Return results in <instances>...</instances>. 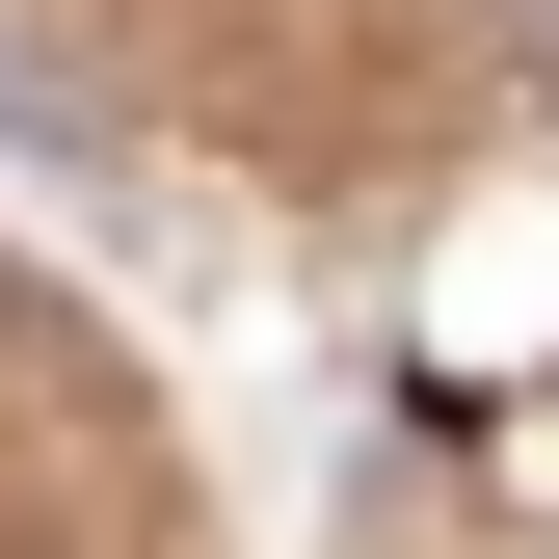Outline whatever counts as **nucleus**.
I'll return each instance as SVG.
<instances>
[]
</instances>
